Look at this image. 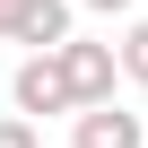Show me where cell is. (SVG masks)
Listing matches in <instances>:
<instances>
[{
  "mask_svg": "<svg viewBox=\"0 0 148 148\" xmlns=\"http://www.w3.org/2000/svg\"><path fill=\"white\" fill-rule=\"evenodd\" d=\"M52 61H61V87H70V105H79V113H87V105H113V87H122L113 44H96V35H70Z\"/></svg>",
  "mask_w": 148,
  "mask_h": 148,
  "instance_id": "obj_1",
  "label": "cell"
},
{
  "mask_svg": "<svg viewBox=\"0 0 148 148\" xmlns=\"http://www.w3.org/2000/svg\"><path fill=\"white\" fill-rule=\"evenodd\" d=\"M9 105H18V122H52V113H79V105H70V87H61V61L52 52H26L18 70H9Z\"/></svg>",
  "mask_w": 148,
  "mask_h": 148,
  "instance_id": "obj_2",
  "label": "cell"
},
{
  "mask_svg": "<svg viewBox=\"0 0 148 148\" xmlns=\"http://www.w3.org/2000/svg\"><path fill=\"white\" fill-rule=\"evenodd\" d=\"M70 35H79L70 0H18V18H9V44H26V52H61Z\"/></svg>",
  "mask_w": 148,
  "mask_h": 148,
  "instance_id": "obj_3",
  "label": "cell"
},
{
  "mask_svg": "<svg viewBox=\"0 0 148 148\" xmlns=\"http://www.w3.org/2000/svg\"><path fill=\"white\" fill-rule=\"evenodd\" d=\"M70 148H148V113L87 105V113H70Z\"/></svg>",
  "mask_w": 148,
  "mask_h": 148,
  "instance_id": "obj_4",
  "label": "cell"
},
{
  "mask_svg": "<svg viewBox=\"0 0 148 148\" xmlns=\"http://www.w3.org/2000/svg\"><path fill=\"white\" fill-rule=\"evenodd\" d=\"M113 70H122L131 87H148V18H131V26H122V44H113Z\"/></svg>",
  "mask_w": 148,
  "mask_h": 148,
  "instance_id": "obj_5",
  "label": "cell"
},
{
  "mask_svg": "<svg viewBox=\"0 0 148 148\" xmlns=\"http://www.w3.org/2000/svg\"><path fill=\"white\" fill-rule=\"evenodd\" d=\"M0 148H44V131H35V122H18V113H0Z\"/></svg>",
  "mask_w": 148,
  "mask_h": 148,
  "instance_id": "obj_6",
  "label": "cell"
},
{
  "mask_svg": "<svg viewBox=\"0 0 148 148\" xmlns=\"http://www.w3.org/2000/svg\"><path fill=\"white\" fill-rule=\"evenodd\" d=\"M70 9H96V18H131L139 0H70Z\"/></svg>",
  "mask_w": 148,
  "mask_h": 148,
  "instance_id": "obj_7",
  "label": "cell"
},
{
  "mask_svg": "<svg viewBox=\"0 0 148 148\" xmlns=\"http://www.w3.org/2000/svg\"><path fill=\"white\" fill-rule=\"evenodd\" d=\"M9 18H18V0H0V35H9Z\"/></svg>",
  "mask_w": 148,
  "mask_h": 148,
  "instance_id": "obj_8",
  "label": "cell"
}]
</instances>
